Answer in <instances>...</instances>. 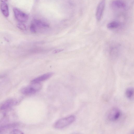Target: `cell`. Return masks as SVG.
<instances>
[{
    "label": "cell",
    "mask_w": 134,
    "mask_h": 134,
    "mask_svg": "<svg viewBox=\"0 0 134 134\" xmlns=\"http://www.w3.org/2000/svg\"><path fill=\"white\" fill-rule=\"evenodd\" d=\"M111 5L114 7L118 8H124L125 7V3L121 0H114L111 2Z\"/></svg>",
    "instance_id": "7"
},
{
    "label": "cell",
    "mask_w": 134,
    "mask_h": 134,
    "mask_svg": "<svg viewBox=\"0 0 134 134\" xmlns=\"http://www.w3.org/2000/svg\"><path fill=\"white\" fill-rule=\"evenodd\" d=\"M64 49H57L54 50L53 51V52L54 53H56L62 51Z\"/></svg>",
    "instance_id": "16"
},
{
    "label": "cell",
    "mask_w": 134,
    "mask_h": 134,
    "mask_svg": "<svg viewBox=\"0 0 134 134\" xmlns=\"http://www.w3.org/2000/svg\"><path fill=\"white\" fill-rule=\"evenodd\" d=\"M119 26V23L117 21H114L108 23L107 25V28L109 29L116 28Z\"/></svg>",
    "instance_id": "12"
},
{
    "label": "cell",
    "mask_w": 134,
    "mask_h": 134,
    "mask_svg": "<svg viewBox=\"0 0 134 134\" xmlns=\"http://www.w3.org/2000/svg\"><path fill=\"white\" fill-rule=\"evenodd\" d=\"M121 113L120 109L117 108H113L107 113V118L109 121L115 122L118 121L120 118Z\"/></svg>",
    "instance_id": "3"
},
{
    "label": "cell",
    "mask_w": 134,
    "mask_h": 134,
    "mask_svg": "<svg viewBox=\"0 0 134 134\" xmlns=\"http://www.w3.org/2000/svg\"><path fill=\"white\" fill-rule=\"evenodd\" d=\"M30 29L31 32L33 33L36 32V26L33 23H31L30 25Z\"/></svg>",
    "instance_id": "14"
},
{
    "label": "cell",
    "mask_w": 134,
    "mask_h": 134,
    "mask_svg": "<svg viewBox=\"0 0 134 134\" xmlns=\"http://www.w3.org/2000/svg\"><path fill=\"white\" fill-rule=\"evenodd\" d=\"M1 11L3 15L6 17H8L9 15L8 5L5 3H2L0 5Z\"/></svg>",
    "instance_id": "8"
},
{
    "label": "cell",
    "mask_w": 134,
    "mask_h": 134,
    "mask_svg": "<svg viewBox=\"0 0 134 134\" xmlns=\"http://www.w3.org/2000/svg\"><path fill=\"white\" fill-rule=\"evenodd\" d=\"M12 134H23V133L20 130L15 129L13 130L10 133Z\"/></svg>",
    "instance_id": "15"
},
{
    "label": "cell",
    "mask_w": 134,
    "mask_h": 134,
    "mask_svg": "<svg viewBox=\"0 0 134 134\" xmlns=\"http://www.w3.org/2000/svg\"><path fill=\"white\" fill-rule=\"evenodd\" d=\"M15 102L13 100L10 99L6 101L2 105L1 109L5 110L8 109L14 104Z\"/></svg>",
    "instance_id": "10"
},
{
    "label": "cell",
    "mask_w": 134,
    "mask_h": 134,
    "mask_svg": "<svg viewBox=\"0 0 134 134\" xmlns=\"http://www.w3.org/2000/svg\"><path fill=\"white\" fill-rule=\"evenodd\" d=\"M13 11L15 18L20 23H23L27 20L28 16L26 14L16 8H13Z\"/></svg>",
    "instance_id": "4"
},
{
    "label": "cell",
    "mask_w": 134,
    "mask_h": 134,
    "mask_svg": "<svg viewBox=\"0 0 134 134\" xmlns=\"http://www.w3.org/2000/svg\"><path fill=\"white\" fill-rule=\"evenodd\" d=\"M33 23L36 26L41 28H45L49 27V25L47 23L39 20L35 19Z\"/></svg>",
    "instance_id": "9"
},
{
    "label": "cell",
    "mask_w": 134,
    "mask_h": 134,
    "mask_svg": "<svg viewBox=\"0 0 134 134\" xmlns=\"http://www.w3.org/2000/svg\"><path fill=\"white\" fill-rule=\"evenodd\" d=\"M17 27L20 30H25L26 29L25 25L22 23H20L17 24Z\"/></svg>",
    "instance_id": "13"
},
{
    "label": "cell",
    "mask_w": 134,
    "mask_h": 134,
    "mask_svg": "<svg viewBox=\"0 0 134 134\" xmlns=\"http://www.w3.org/2000/svg\"><path fill=\"white\" fill-rule=\"evenodd\" d=\"M75 118L73 115L60 119L55 124V127L57 129H60L70 124L75 120Z\"/></svg>",
    "instance_id": "2"
},
{
    "label": "cell",
    "mask_w": 134,
    "mask_h": 134,
    "mask_svg": "<svg viewBox=\"0 0 134 134\" xmlns=\"http://www.w3.org/2000/svg\"><path fill=\"white\" fill-rule=\"evenodd\" d=\"M53 73L48 72L32 80L31 83H40V82L46 80L50 78L53 75Z\"/></svg>",
    "instance_id": "6"
},
{
    "label": "cell",
    "mask_w": 134,
    "mask_h": 134,
    "mask_svg": "<svg viewBox=\"0 0 134 134\" xmlns=\"http://www.w3.org/2000/svg\"><path fill=\"white\" fill-rule=\"evenodd\" d=\"M106 0H101L99 3L97 8L96 16L98 21L102 18L105 9Z\"/></svg>",
    "instance_id": "5"
},
{
    "label": "cell",
    "mask_w": 134,
    "mask_h": 134,
    "mask_svg": "<svg viewBox=\"0 0 134 134\" xmlns=\"http://www.w3.org/2000/svg\"><path fill=\"white\" fill-rule=\"evenodd\" d=\"M42 87L40 83H31L30 85L23 88L21 92L25 95L34 94L40 90Z\"/></svg>",
    "instance_id": "1"
},
{
    "label": "cell",
    "mask_w": 134,
    "mask_h": 134,
    "mask_svg": "<svg viewBox=\"0 0 134 134\" xmlns=\"http://www.w3.org/2000/svg\"><path fill=\"white\" fill-rule=\"evenodd\" d=\"M125 95L126 97L129 99H132L134 95L133 88L131 87L127 88L125 92Z\"/></svg>",
    "instance_id": "11"
},
{
    "label": "cell",
    "mask_w": 134,
    "mask_h": 134,
    "mask_svg": "<svg viewBox=\"0 0 134 134\" xmlns=\"http://www.w3.org/2000/svg\"><path fill=\"white\" fill-rule=\"evenodd\" d=\"M8 0H0V1L2 3H5Z\"/></svg>",
    "instance_id": "17"
}]
</instances>
